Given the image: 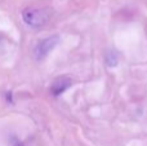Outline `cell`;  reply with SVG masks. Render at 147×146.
I'll use <instances>...</instances> for the list:
<instances>
[{"label":"cell","instance_id":"obj_1","mask_svg":"<svg viewBox=\"0 0 147 146\" xmlns=\"http://www.w3.org/2000/svg\"><path fill=\"white\" fill-rule=\"evenodd\" d=\"M23 21L31 27H40L48 21V16L44 10L34 9V8H27L22 13Z\"/></svg>","mask_w":147,"mask_h":146},{"label":"cell","instance_id":"obj_2","mask_svg":"<svg viewBox=\"0 0 147 146\" xmlns=\"http://www.w3.org/2000/svg\"><path fill=\"white\" fill-rule=\"evenodd\" d=\"M58 41H59V36H57V35L49 36V38L41 40L35 48V57L38 59H43L58 44Z\"/></svg>","mask_w":147,"mask_h":146},{"label":"cell","instance_id":"obj_3","mask_svg":"<svg viewBox=\"0 0 147 146\" xmlns=\"http://www.w3.org/2000/svg\"><path fill=\"white\" fill-rule=\"evenodd\" d=\"M71 84H72V80L69 76H59L53 82V84L51 87V92L54 96H59L66 89H69L71 87Z\"/></svg>","mask_w":147,"mask_h":146},{"label":"cell","instance_id":"obj_4","mask_svg":"<svg viewBox=\"0 0 147 146\" xmlns=\"http://www.w3.org/2000/svg\"><path fill=\"white\" fill-rule=\"evenodd\" d=\"M106 64H107V66H110V67L117 66V64H119V58H117V54L115 53L114 51H110L109 53H107V56H106Z\"/></svg>","mask_w":147,"mask_h":146},{"label":"cell","instance_id":"obj_5","mask_svg":"<svg viewBox=\"0 0 147 146\" xmlns=\"http://www.w3.org/2000/svg\"><path fill=\"white\" fill-rule=\"evenodd\" d=\"M12 146H23V144H22V142H21L18 139L13 137V139H12Z\"/></svg>","mask_w":147,"mask_h":146}]
</instances>
